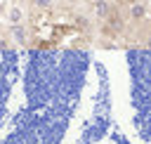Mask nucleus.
I'll list each match as a JSON object with an SVG mask.
<instances>
[{
  "label": "nucleus",
  "instance_id": "1",
  "mask_svg": "<svg viewBox=\"0 0 151 144\" xmlns=\"http://www.w3.org/2000/svg\"><path fill=\"white\" fill-rule=\"evenodd\" d=\"M132 14H134V17H142V14H144V7H142V5H132Z\"/></svg>",
  "mask_w": 151,
  "mask_h": 144
},
{
  "label": "nucleus",
  "instance_id": "2",
  "mask_svg": "<svg viewBox=\"0 0 151 144\" xmlns=\"http://www.w3.org/2000/svg\"><path fill=\"white\" fill-rule=\"evenodd\" d=\"M97 12H99V14H104V12H106V5H104V2H99V5H97Z\"/></svg>",
  "mask_w": 151,
  "mask_h": 144
}]
</instances>
